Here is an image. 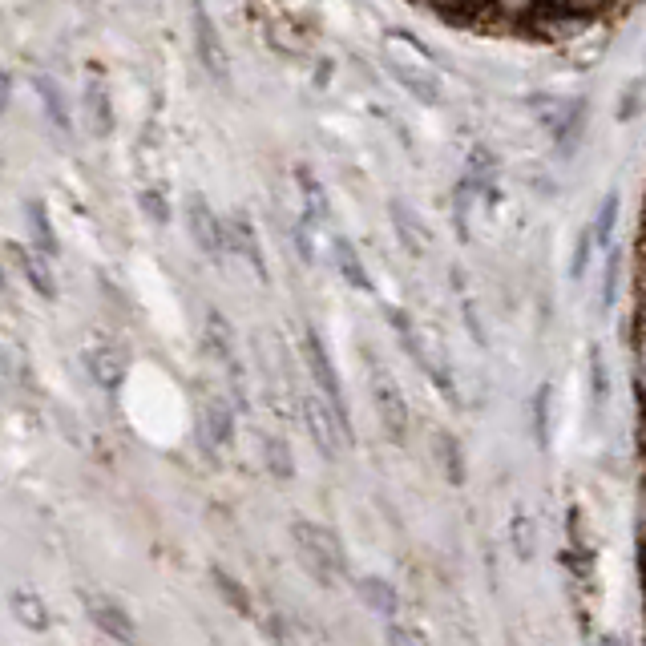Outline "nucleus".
Segmentation results:
<instances>
[{
	"label": "nucleus",
	"instance_id": "nucleus-1",
	"mask_svg": "<svg viewBox=\"0 0 646 646\" xmlns=\"http://www.w3.org/2000/svg\"><path fill=\"white\" fill-rule=\"evenodd\" d=\"M291 542H295V554L303 562V570L319 582V586H336L344 578V546L340 537L328 529V525H315V521H291Z\"/></svg>",
	"mask_w": 646,
	"mask_h": 646
},
{
	"label": "nucleus",
	"instance_id": "nucleus-2",
	"mask_svg": "<svg viewBox=\"0 0 646 646\" xmlns=\"http://www.w3.org/2000/svg\"><path fill=\"white\" fill-rule=\"evenodd\" d=\"M364 372H368V384H372V404L380 412V424L392 441H404L408 437V404L396 388V376L376 360L372 348H364Z\"/></svg>",
	"mask_w": 646,
	"mask_h": 646
},
{
	"label": "nucleus",
	"instance_id": "nucleus-3",
	"mask_svg": "<svg viewBox=\"0 0 646 646\" xmlns=\"http://www.w3.org/2000/svg\"><path fill=\"white\" fill-rule=\"evenodd\" d=\"M303 352H307V368H311L315 388L323 392V400H328V404L336 408V416H340V424H344V433L352 437V420H348V400H344L340 376H336L332 356H328V348H323V340H319V332H315V328H303Z\"/></svg>",
	"mask_w": 646,
	"mask_h": 646
},
{
	"label": "nucleus",
	"instance_id": "nucleus-4",
	"mask_svg": "<svg viewBox=\"0 0 646 646\" xmlns=\"http://www.w3.org/2000/svg\"><path fill=\"white\" fill-rule=\"evenodd\" d=\"M190 21H194V53H198L202 69L223 85L227 81V45H223L219 29H214V21H210L202 0H194V5H190Z\"/></svg>",
	"mask_w": 646,
	"mask_h": 646
},
{
	"label": "nucleus",
	"instance_id": "nucleus-5",
	"mask_svg": "<svg viewBox=\"0 0 646 646\" xmlns=\"http://www.w3.org/2000/svg\"><path fill=\"white\" fill-rule=\"evenodd\" d=\"M186 214H190V235H194V243L206 251V259H210V263H223V255L231 251V243H227V227L214 219L210 202H206L202 194H190Z\"/></svg>",
	"mask_w": 646,
	"mask_h": 646
},
{
	"label": "nucleus",
	"instance_id": "nucleus-6",
	"mask_svg": "<svg viewBox=\"0 0 646 646\" xmlns=\"http://www.w3.org/2000/svg\"><path fill=\"white\" fill-rule=\"evenodd\" d=\"M206 344H210L214 356L227 364V372H231V392H235L239 408H251V400H247V380H243V364H239V352H235V336H231L227 319H223L219 311H206Z\"/></svg>",
	"mask_w": 646,
	"mask_h": 646
},
{
	"label": "nucleus",
	"instance_id": "nucleus-7",
	"mask_svg": "<svg viewBox=\"0 0 646 646\" xmlns=\"http://www.w3.org/2000/svg\"><path fill=\"white\" fill-rule=\"evenodd\" d=\"M81 602H85V614H89V622H93L97 630H105V634L118 638V642H134V638H138L130 614H126L118 602L101 598V594H81Z\"/></svg>",
	"mask_w": 646,
	"mask_h": 646
},
{
	"label": "nucleus",
	"instance_id": "nucleus-8",
	"mask_svg": "<svg viewBox=\"0 0 646 646\" xmlns=\"http://www.w3.org/2000/svg\"><path fill=\"white\" fill-rule=\"evenodd\" d=\"M227 243H231V255H239L259 279H267V263H263V251H259V239H255V227H251V214L247 210H235L231 214Z\"/></svg>",
	"mask_w": 646,
	"mask_h": 646
},
{
	"label": "nucleus",
	"instance_id": "nucleus-9",
	"mask_svg": "<svg viewBox=\"0 0 646 646\" xmlns=\"http://www.w3.org/2000/svg\"><path fill=\"white\" fill-rule=\"evenodd\" d=\"M9 251H13V259H17V267H21V275L29 279V287H33L41 299H57V279H53V271H49L45 251H41V247H9Z\"/></svg>",
	"mask_w": 646,
	"mask_h": 646
},
{
	"label": "nucleus",
	"instance_id": "nucleus-10",
	"mask_svg": "<svg viewBox=\"0 0 646 646\" xmlns=\"http://www.w3.org/2000/svg\"><path fill=\"white\" fill-rule=\"evenodd\" d=\"M85 105H89V122L101 138H110L114 134V105H110V89H105L101 73H89L85 81Z\"/></svg>",
	"mask_w": 646,
	"mask_h": 646
},
{
	"label": "nucleus",
	"instance_id": "nucleus-11",
	"mask_svg": "<svg viewBox=\"0 0 646 646\" xmlns=\"http://www.w3.org/2000/svg\"><path fill=\"white\" fill-rule=\"evenodd\" d=\"M202 428H206V437H210V445H231L235 441V416H231V408H227V400H219V396H206L202 400Z\"/></svg>",
	"mask_w": 646,
	"mask_h": 646
},
{
	"label": "nucleus",
	"instance_id": "nucleus-12",
	"mask_svg": "<svg viewBox=\"0 0 646 646\" xmlns=\"http://www.w3.org/2000/svg\"><path fill=\"white\" fill-rule=\"evenodd\" d=\"M85 360H89V372L97 376V384H101L105 392H118V384H122V376H126V356H122L118 348H93Z\"/></svg>",
	"mask_w": 646,
	"mask_h": 646
},
{
	"label": "nucleus",
	"instance_id": "nucleus-13",
	"mask_svg": "<svg viewBox=\"0 0 646 646\" xmlns=\"http://www.w3.org/2000/svg\"><path fill=\"white\" fill-rule=\"evenodd\" d=\"M388 210H392V223H396V239L404 243V251H408V255H416V259H420V255L428 251V235L420 231L424 223H416V219H412V210H408L404 202H392Z\"/></svg>",
	"mask_w": 646,
	"mask_h": 646
},
{
	"label": "nucleus",
	"instance_id": "nucleus-14",
	"mask_svg": "<svg viewBox=\"0 0 646 646\" xmlns=\"http://www.w3.org/2000/svg\"><path fill=\"white\" fill-rule=\"evenodd\" d=\"M356 590H360V598H364V606H368L372 614H380V618H388V622L396 618V606H400V602H396V590H392L384 578H360Z\"/></svg>",
	"mask_w": 646,
	"mask_h": 646
},
{
	"label": "nucleus",
	"instance_id": "nucleus-15",
	"mask_svg": "<svg viewBox=\"0 0 646 646\" xmlns=\"http://www.w3.org/2000/svg\"><path fill=\"white\" fill-rule=\"evenodd\" d=\"M33 85H37V93H41V105H45L49 122L57 126V134L73 138V118H69V110H65V97H61V89H57L49 77H33Z\"/></svg>",
	"mask_w": 646,
	"mask_h": 646
},
{
	"label": "nucleus",
	"instance_id": "nucleus-16",
	"mask_svg": "<svg viewBox=\"0 0 646 646\" xmlns=\"http://www.w3.org/2000/svg\"><path fill=\"white\" fill-rule=\"evenodd\" d=\"M13 614H17V622H21V626H29V630H45V626H49L45 602H41L33 590H25V586H17V590H13Z\"/></svg>",
	"mask_w": 646,
	"mask_h": 646
},
{
	"label": "nucleus",
	"instance_id": "nucleus-17",
	"mask_svg": "<svg viewBox=\"0 0 646 646\" xmlns=\"http://www.w3.org/2000/svg\"><path fill=\"white\" fill-rule=\"evenodd\" d=\"M259 449H263V465L271 469V477H275V481H291V477H295L291 449H287L279 437H259Z\"/></svg>",
	"mask_w": 646,
	"mask_h": 646
},
{
	"label": "nucleus",
	"instance_id": "nucleus-18",
	"mask_svg": "<svg viewBox=\"0 0 646 646\" xmlns=\"http://www.w3.org/2000/svg\"><path fill=\"white\" fill-rule=\"evenodd\" d=\"M210 578H214V590H219L223 594V602H231V610L235 614H243V618H251V598H247V590L227 574V570H219V566H214L210 570Z\"/></svg>",
	"mask_w": 646,
	"mask_h": 646
},
{
	"label": "nucleus",
	"instance_id": "nucleus-19",
	"mask_svg": "<svg viewBox=\"0 0 646 646\" xmlns=\"http://www.w3.org/2000/svg\"><path fill=\"white\" fill-rule=\"evenodd\" d=\"M336 263H340V271H344V279H348V283H352L356 291H364V295L372 291V279L364 275V263H360V255H356V251H352V247H348L344 239L336 243Z\"/></svg>",
	"mask_w": 646,
	"mask_h": 646
},
{
	"label": "nucleus",
	"instance_id": "nucleus-20",
	"mask_svg": "<svg viewBox=\"0 0 646 646\" xmlns=\"http://www.w3.org/2000/svg\"><path fill=\"white\" fill-rule=\"evenodd\" d=\"M25 210H29V227H33V239H37V247H41L45 255H57V235H53V227H49L45 202H29Z\"/></svg>",
	"mask_w": 646,
	"mask_h": 646
},
{
	"label": "nucleus",
	"instance_id": "nucleus-21",
	"mask_svg": "<svg viewBox=\"0 0 646 646\" xmlns=\"http://www.w3.org/2000/svg\"><path fill=\"white\" fill-rule=\"evenodd\" d=\"M509 537H513V550H517V558H521V562H529V558H533V521H529V513H525L521 505L513 509Z\"/></svg>",
	"mask_w": 646,
	"mask_h": 646
},
{
	"label": "nucleus",
	"instance_id": "nucleus-22",
	"mask_svg": "<svg viewBox=\"0 0 646 646\" xmlns=\"http://www.w3.org/2000/svg\"><path fill=\"white\" fill-rule=\"evenodd\" d=\"M388 69H392V73H396V77H400V81H404V85H408V89H412L420 101H428V105H441V89H437V81H428V77L408 73L400 61H388Z\"/></svg>",
	"mask_w": 646,
	"mask_h": 646
},
{
	"label": "nucleus",
	"instance_id": "nucleus-23",
	"mask_svg": "<svg viewBox=\"0 0 646 646\" xmlns=\"http://www.w3.org/2000/svg\"><path fill=\"white\" fill-rule=\"evenodd\" d=\"M138 202H142V210H146V219H150V223H158V227H166V223H170V202H166V186H142Z\"/></svg>",
	"mask_w": 646,
	"mask_h": 646
},
{
	"label": "nucleus",
	"instance_id": "nucleus-24",
	"mask_svg": "<svg viewBox=\"0 0 646 646\" xmlns=\"http://www.w3.org/2000/svg\"><path fill=\"white\" fill-rule=\"evenodd\" d=\"M299 182H303V198H307V210H311V219L315 223H328V198H323V190H319V182L311 178V170H299Z\"/></svg>",
	"mask_w": 646,
	"mask_h": 646
},
{
	"label": "nucleus",
	"instance_id": "nucleus-25",
	"mask_svg": "<svg viewBox=\"0 0 646 646\" xmlns=\"http://www.w3.org/2000/svg\"><path fill=\"white\" fill-rule=\"evenodd\" d=\"M590 384H594V408L602 412V404L610 396V380H606V360H602V348L598 344L590 348Z\"/></svg>",
	"mask_w": 646,
	"mask_h": 646
},
{
	"label": "nucleus",
	"instance_id": "nucleus-26",
	"mask_svg": "<svg viewBox=\"0 0 646 646\" xmlns=\"http://www.w3.org/2000/svg\"><path fill=\"white\" fill-rule=\"evenodd\" d=\"M614 219H618V198L610 194L606 202H602V210H598V219H594V239H598V247H614L610 239H614Z\"/></svg>",
	"mask_w": 646,
	"mask_h": 646
},
{
	"label": "nucleus",
	"instance_id": "nucleus-27",
	"mask_svg": "<svg viewBox=\"0 0 646 646\" xmlns=\"http://www.w3.org/2000/svg\"><path fill=\"white\" fill-rule=\"evenodd\" d=\"M594 247H598V239H594V227H586V231L578 235V247H574L570 279H582V275H586V267H590V255H594Z\"/></svg>",
	"mask_w": 646,
	"mask_h": 646
},
{
	"label": "nucleus",
	"instance_id": "nucleus-28",
	"mask_svg": "<svg viewBox=\"0 0 646 646\" xmlns=\"http://www.w3.org/2000/svg\"><path fill=\"white\" fill-rule=\"evenodd\" d=\"M614 287H618V251L606 247V279H602V307H614Z\"/></svg>",
	"mask_w": 646,
	"mask_h": 646
},
{
	"label": "nucleus",
	"instance_id": "nucleus-29",
	"mask_svg": "<svg viewBox=\"0 0 646 646\" xmlns=\"http://www.w3.org/2000/svg\"><path fill=\"white\" fill-rule=\"evenodd\" d=\"M546 404H550V388H542V392H537V400H533V428H537V445H550V433H546Z\"/></svg>",
	"mask_w": 646,
	"mask_h": 646
},
{
	"label": "nucleus",
	"instance_id": "nucleus-30",
	"mask_svg": "<svg viewBox=\"0 0 646 646\" xmlns=\"http://www.w3.org/2000/svg\"><path fill=\"white\" fill-rule=\"evenodd\" d=\"M445 465H449V477H453V485H461V481H465V465H461V445H457V441H449V437H445Z\"/></svg>",
	"mask_w": 646,
	"mask_h": 646
},
{
	"label": "nucleus",
	"instance_id": "nucleus-31",
	"mask_svg": "<svg viewBox=\"0 0 646 646\" xmlns=\"http://www.w3.org/2000/svg\"><path fill=\"white\" fill-rule=\"evenodd\" d=\"M384 638H388V642H412V646H420V642H424V634H420V630H404V626H396V622H388Z\"/></svg>",
	"mask_w": 646,
	"mask_h": 646
},
{
	"label": "nucleus",
	"instance_id": "nucleus-32",
	"mask_svg": "<svg viewBox=\"0 0 646 646\" xmlns=\"http://www.w3.org/2000/svg\"><path fill=\"white\" fill-rule=\"evenodd\" d=\"M558 5H562V0H558Z\"/></svg>",
	"mask_w": 646,
	"mask_h": 646
}]
</instances>
